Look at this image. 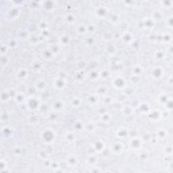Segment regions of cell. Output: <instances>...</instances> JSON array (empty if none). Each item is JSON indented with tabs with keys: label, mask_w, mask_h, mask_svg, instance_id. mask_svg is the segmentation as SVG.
Here are the masks:
<instances>
[{
	"label": "cell",
	"mask_w": 173,
	"mask_h": 173,
	"mask_svg": "<svg viewBox=\"0 0 173 173\" xmlns=\"http://www.w3.org/2000/svg\"><path fill=\"white\" fill-rule=\"evenodd\" d=\"M143 140L141 137L136 136L129 140V146L133 151L139 152L143 146Z\"/></svg>",
	"instance_id": "obj_3"
},
{
	"label": "cell",
	"mask_w": 173,
	"mask_h": 173,
	"mask_svg": "<svg viewBox=\"0 0 173 173\" xmlns=\"http://www.w3.org/2000/svg\"><path fill=\"white\" fill-rule=\"evenodd\" d=\"M29 76V72L28 70L25 68H20L18 70V71L16 74V77L18 80H25Z\"/></svg>",
	"instance_id": "obj_19"
},
{
	"label": "cell",
	"mask_w": 173,
	"mask_h": 173,
	"mask_svg": "<svg viewBox=\"0 0 173 173\" xmlns=\"http://www.w3.org/2000/svg\"><path fill=\"white\" fill-rule=\"evenodd\" d=\"M2 101L3 102H7L10 99H11V95L8 91L5 90V91H2Z\"/></svg>",
	"instance_id": "obj_33"
},
{
	"label": "cell",
	"mask_w": 173,
	"mask_h": 173,
	"mask_svg": "<svg viewBox=\"0 0 173 173\" xmlns=\"http://www.w3.org/2000/svg\"><path fill=\"white\" fill-rule=\"evenodd\" d=\"M164 69L160 66H154L151 70V77L154 80H160L164 76Z\"/></svg>",
	"instance_id": "obj_5"
},
{
	"label": "cell",
	"mask_w": 173,
	"mask_h": 173,
	"mask_svg": "<svg viewBox=\"0 0 173 173\" xmlns=\"http://www.w3.org/2000/svg\"><path fill=\"white\" fill-rule=\"evenodd\" d=\"M92 147L97 154H101L105 149V144L102 140H97L92 144Z\"/></svg>",
	"instance_id": "obj_11"
},
{
	"label": "cell",
	"mask_w": 173,
	"mask_h": 173,
	"mask_svg": "<svg viewBox=\"0 0 173 173\" xmlns=\"http://www.w3.org/2000/svg\"><path fill=\"white\" fill-rule=\"evenodd\" d=\"M73 128L77 131H81L85 128V125L82 120H78L74 122V123L73 124Z\"/></svg>",
	"instance_id": "obj_30"
},
{
	"label": "cell",
	"mask_w": 173,
	"mask_h": 173,
	"mask_svg": "<svg viewBox=\"0 0 173 173\" xmlns=\"http://www.w3.org/2000/svg\"><path fill=\"white\" fill-rule=\"evenodd\" d=\"M168 135V132L166 129L164 128H160L156 131V137L158 139H164L166 138Z\"/></svg>",
	"instance_id": "obj_27"
},
{
	"label": "cell",
	"mask_w": 173,
	"mask_h": 173,
	"mask_svg": "<svg viewBox=\"0 0 173 173\" xmlns=\"http://www.w3.org/2000/svg\"><path fill=\"white\" fill-rule=\"evenodd\" d=\"M48 156H49V154L48 152H47V151H45V150L39 151V158L40 159H41L43 160L48 159V158H49Z\"/></svg>",
	"instance_id": "obj_37"
},
{
	"label": "cell",
	"mask_w": 173,
	"mask_h": 173,
	"mask_svg": "<svg viewBox=\"0 0 173 173\" xmlns=\"http://www.w3.org/2000/svg\"><path fill=\"white\" fill-rule=\"evenodd\" d=\"M105 51L106 54L109 55V56H113V55H115L116 54L117 48L115 45H109L105 47Z\"/></svg>",
	"instance_id": "obj_31"
},
{
	"label": "cell",
	"mask_w": 173,
	"mask_h": 173,
	"mask_svg": "<svg viewBox=\"0 0 173 173\" xmlns=\"http://www.w3.org/2000/svg\"><path fill=\"white\" fill-rule=\"evenodd\" d=\"M143 27L141 28L145 30H152L154 28L156 25V21L153 18H145L142 21Z\"/></svg>",
	"instance_id": "obj_10"
},
{
	"label": "cell",
	"mask_w": 173,
	"mask_h": 173,
	"mask_svg": "<svg viewBox=\"0 0 173 173\" xmlns=\"http://www.w3.org/2000/svg\"><path fill=\"white\" fill-rule=\"evenodd\" d=\"M77 20V18L74 15L72 14H68L67 15H66V16L64 17V21H66V23H68L69 25H72Z\"/></svg>",
	"instance_id": "obj_32"
},
{
	"label": "cell",
	"mask_w": 173,
	"mask_h": 173,
	"mask_svg": "<svg viewBox=\"0 0 173 173\" xmlns=\"http://www.w3.org/2000/svg\"><path fill=\"white\" fill-rule=\"evenodd\" d=\"M64 139H66V142L68 143H74L77 139L76 135L72 131H68L65 134Z\"/></svg>",
	"instance_id": "obj_29"
},
{
	"label": "cell",
	"mask_w": 173,
	"mask_h": 173,
	"mask_svg": "<svg viewBox=\"0 0 173 173\" xmlns=\"http://www.w3.org/2000/svg\"><path fill=\"white\" fill-rule=\"evenodd\" d=\"M168 96L166 94H161L160 96H159L158 97V101L160 102V104H163L164 105L166 104V101L168 100Z\"/></svg>",
	"instance_id": "obj_36"
},
{
	"label": "cell",
	"mask_w": 173,
	"mask_h": 173,
	"mask_svg": "<svg viewBox=\"0 0 173 173\" xmlns=\"http://www.w3.org/2000/svg\"><path fill=\"white\" fill-rule=\"evenodd\" d=\"M120 39L124 44H131L134 40V36L131 32H124L121 35Z\"/></svg>",
	"instance_id": "obj_13"
},
{
	"label": "cell",
	"mask_w": 173,
	"mask_h": 173,
	"mask_svg": "<svg viewBox=\"0 0 173 173\" xmlns=\"http://www.w3.org/2000/svg\"><path fill=\"white\" fill-rule=\"evenodd\" d=\"M71 40V37L69 36L67 34H64L61 35L60 38H59V44L62 46H67L70 44Z\"/></svg>",
	"instance_id": "obj_16"
},
{
	"label": "cell",
	"mask_w": 173,
	"mask_h": 173,
	"mask_svg": "<svg viewBox=\"0 0 173 173\" xmlns=\"http://www.w3.org/2000/svg\"><path fill=\"white\" fill-rule=\"evenodd\" d=\"M56 133L52 128H46L41 133L40 137L43 143L50 145L54 143L56 139Z\"/></svg>",
	"instance_id": "obj_1"
},
{
	"label": "cell",
	"mask_w": 173,
	"mask_h": 173,
	"mask_svg": "<svg viewBox=\"0 0 173 173\" xmlns=\"http://www.w3.org/2000/svg\"><path fill=\"white\" fill-rule=\"evenodd\" d=\"M129 130L124 127L120 128V129L118 130V131L116 133V136L118 137V138H119L120 139H126L127 137H129Z\"/></svg>",
	"instance_id": "obj_25"
},
{
	"label": "cell",
	"mask_w": 173,
	"mask_h": 173,
	"mask_svg": "<svg viewBox=\"0 0 173 173\" xmlns=\"http://www.w3.org/2000/svg\"><path fill=\"white\" fill-rule=\"evenodd\" d=\"M47 86L48 85H47V82H45V81L40 79L36 82V83L35 85V87L37 89V91L43 92L46 90Z\"/></svg>",
	"instance_id": "obj_22"
},
{
	"label": "cell",
	"mask_w": 173,
	"mask_h": 173,
	"mask_svg": "<svg viewBox=\"0 0 173 173\" xmlns=\"http://www.w3.org/2000/svg\"><path fill=\"white\" fill-rule=\"evenodd\" d=\"M150 120L152 121H159L160 120H162V116H163V113L159 109H156V110H151L147 114Z\"/></svg>",
	"instance_id": "obj_8"
},
{
	"label": "cell",
	"mask_w": 173,
	"mask_h": 173,
	"mask_svg": "<svg viewBox=\"0 0 173 173\" xmlns=\"http://www.w3.org/2000/svg\"><path fill=\"white\" fill-rule=\"evenodd\" d=\"M138 110L140 113L142 115H147L151 110L150 105L147 103V102H143V103L140 104L138 107Z\"/></svg>",
	"instance_id": "obj_21"
},
{
	"label": "cell",
	"mask_w": 173,
	"mask_h": 173,
	"mask_svg": "<svg viewBox=\"0 0 173 173\" xmlns=\"http://www.w3.org/2000/svg\"><path fill=\"white\" fill-rule=\"evenodd\" d=\"M52 164V162L50 160H49V158L43 160V166H44L45 168H51Z\"/></svg>",
	"instance_id": "obj_38"
},
{
	"label": "cell",
	"mask_w": 173,
	"mask_h": 173,
	"mask_svg": "<svg viewBox=\"0 0 173 173\" xmlns=\"http://www.w3.org/2000/svg\"><path fill=\"white\" fill-rule=\"evenodd\" d=\"M164 153L166 154L167 156H172V145H167V147H166V149H165Z\"/></svg>",
	"instance_id": "obj_39"
},
{
	"label": "cell",
	"mask_w": 173,
	"mask_h": 173,
	"mask_svg": "<svg viewBox=\"0 0 173 173\" xmlns=\"http://www.w3.org/2000/svg\"><path fill=\"white\" fill-rule=\"evenodd\" d=\"M134 110L129 105H126L123 108V113L125 116H131L133 115Z\"/></svg>",
	"instance_id": "obj_34"
},
{
	"label": "cell",
	"mask_w": 173,
	"mask_h": 173,
	"mask_svg": "<svg viewBox=\"0 0 173 173\" xmlns=\"http://www.w3.org/2000/svg\"><path fill=\"white\" fill-rule=\"evenodd\" d=\"M65 162L68 167L74 168L77 167L78 163H79V159H78V158L76 155L70 154L66 157Z\"/></svg>",
	"instance_id": "obj_7"
},
{
	"label": "cell",
	"mask_w": 173,
	"mask_h": 173,
	"mask_svg": "<svg viewBox=\"0 0 173 173\" xmlns=\"http://www.w3.org/2000/svg\"><path fill=\"white\" fill-rule=\"evenodd\" d=\"M109 91V88L107 85H100L99 86H97V89H96V93L97 94L98 96H105L107 93Z\"/></svg>",
	"instance_id": "obj_24"
},
{
	"label": "cell",
	"mask_w": 173,
	"mask_h": 173,
	"mask_svg": "<svg viewBox=\"0 0 173 173\" xmlns=\"http://www.w3.org/2000/svg\"><path fill=\"white\" fill-rule=\"evenodd\" d=\"M112 115L109 112L102 113L100 117V120L101 121V123L105 124L109 123L112 120Z\"/></svg>",
	"instance_id": "obj_26"
},
{
	"label": "cell",
	"mask_w": 173,
	"mask_h": 173,
	"mask_svg": "<svg viewBox=\"0 0 173 173\" xmlns=\"http://www.w3.org/2000/svg\"><path fill=\"white\" fill-rule=\"evenodd\" d=\"M111 85L114 88L117 90H123L127 86V82L123 77L116 76L112 79Z\"/></svg>",
	"instance_id": "obj_4"
},
{
	"label": "cell",
	"mask_w": 173,
	"mask_h": 173,
	"mask_svg": "<svg viewBox=\"0 0 173 173\" xmlns=\"http://www.w3.org/2000/svg\"><path fill=\"white\" fill-rule=\"evenodd\" d=\"M77 33L79 35H85L89 33L88 25L84 24V23L78 25L77 28Z\"/></svg>",
	"instance_id": "obj_23"
},
{
	"label": "cell",
	"mask_w": 173,
	"mask_h": 173,
	"mask_svg": "<svg viewBox=\"0 0 173 173\" xmlns=\"http://www.w3.org/2000/svg\"><path fill=\"white\" fill-rule=\"evenodd\" d=\"M82 99L80 97H74L71 101H70V104H71L72 107L74 108H78L82 105Z\"/></svg>",
	"instance_id": "obj_28"
},
{
	"label": "cell",
	"mask_w": 173,
	"mask_h": 173,
	"mask_svg": "<svg viewBox=\"0 0 173 173\" xmlns=\"http://www.w3.org/2000/svg\"><path fill=\"white\" fill-rule=\"evenodd\" d=\"M86 77H87L90 81H96L100 77V72L97 70H91V71L86 73Z\"/></svg>",
	"instance_id": "obj_20"
},
{
	"label": "cell",
	"mask_w": 173,
	"mask_h": 173,
	"mask_svg": "<svg viewBox=\"0 0 173 173\" xmlns=\"http://www.w3.org/2000/svg\"><path fill=\"white\" fill-rule=\"evenodd\" d=\"M143 72V68L140 64H136L133 66L131 70V73L133 77H139Z\"/></svg>",
	"instance_id": "obj_17"
},
{
	"label": "cell",
	"mask_w": 173,
	"mask_h": 173,
	"mask_svg": "<svg viewBox=\"0 0 173 173\" xmlns=\"http://www.w3.org/2000/svg\"><path fill=\"white\" fill-rule=\"evenodd\" d=\"M14 98L15 100V101L18 104H22L23 103H25L26 100V97L25 95L21 91L16 92Z\"/></svg>",
	"instance_id": "obj_18"
},
{
	"label": "cell",
	"mask_w": 173,
	"mask_h": 173,
	"mask_svg": "<svg viewBox=\"0 0 173 173\" xmlns=\"http://www.w3.org/2000/svg\"><path fill=\"white\" fill-rule=\"evenodd\" d=\"M26 108L30 111H36L40 108L41 102L39 98L35 96H30L26 98Z\"/></svg>",
	"instance_id": "obj_2"
},
{
	"label": "cell",
	"mask_w": 173,
	"mask_h": 173,
	"mask_svg": "<svg viewBox=\"0 0 173 173\" xmlns=\"http://www.w3.org/2000/svg\"><path fill=\"white\" fill-rule=\"evenodd\" d=\"M124 145L121 141H116L110 146V151L112 154L116 156L121 155L124 151Z\"/></svg>",
	"instance_id": "obj_6"
},
{
	"label": "cell",
	"mask_w": 173,
	"mask_h": 173,
	"mask_svg": "<svg viewBox=\"0 0 173 173\" xmlns=\"http://www.w3.org/2000/svg\"><path fill=\"white\" fill-rule=\"evenodd\" d=\"M52 108L54 111L56 112H60L65 108V104L64 101H63L62 100H58L53 102L52 104Z\"/></svg>",
	"instance_id": "obj_15"
},
{
	"label": "cell",
	"mask_w": 173,
	"mask_h": 173,
	"mask_svg": "<svg viewBox=\"0 0 173 173\" xmlns=\"http://www.w3.org/2000/svg\"><path fill=\"white\" fill-rule=\"evenodd\" d=\"M66 82H67L64 78L58 77L54 81V87L58 90H62L66 87Z\"/></svg>",
	"instance_id": "obj_9"
},
{
	"label": "cell",
	"mask_w": 173,
	"mask_h": 173,
	"mask_svg": "<svg viewBox=\"0 0 173 173\" xmlns=\"http://www.w3.org/2000/svg\"><path fill=\"white\" fill-rule=\"evenodd\" d=\"M98 162H99V158H98V157L96 155H94V154H91L88 156L86 157L85 160L86 164H87L89 166H91V167L96 166Z\"/></svg>",
	"instance_id": "obj_14"
},
{
	"label": "cell",
	"mask_w": 173,
	"mask_h": 173,
	"mask_svg": "<svg viewBox=\"0 0 173 173\" xmlns=\"http://www.w3.org/2000/svg\"><path fill=\"white\" fill-rule=\"evenodd\" d=\"M100 96H98L97 93H93L90 94L89 96H88L86 98V104L88 105L93 106L97 105L100 101Z\"/></svg>",
	"instance_id": "obj_12"
},
{
	"label": "cell",
	"mask_w": 173,
	"mask_h": 173,
	"mask_svg": "<svg viewBox=\"0 0 173 173\" xmlns=\"http://www.w3.org/2000/svg\"><path fill=\"white\" fill-rule=\"evenodd\" d=\"M154 56L158 60H162L165 58V54L162 50H158L154 53Z\"/></svg>",
	"instance_id": "obj_35"
}]
</instances>
